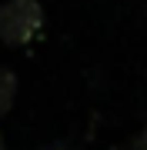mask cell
Segmentation results:
<instances>
[{"mask_svg": "<svg viewBox=\"0 0 147 150\" xmlns=\"http://www.w3.org/2000/svg\"><path fill=\"white\" fill-rule=\"evenodd\" d=\"M44 27V10L37 0H7L0 7V40L10 47H23Z\"/></svg>", "mask_w": 147, "mask_h": 150, "instance_id": "obj_1", "label": "cell"}, {"mask_svg": "<svg viewBox=\"0 0 147 150\" xmlns=\"http://www.w3.org/2000/svg\"><path fill=\"white\" fill-rule=\"evenodd\" d=\"M13 97H17V77H13L7 67H0V117L10 113Z\"/></svg>", "mask_w": 147, "mask_h": 150, "instance_id": "obj_2", "label": "cell"}, {"mask_svg": "<svg viewBox=\"0 0 147 150\" xmlns=\"http://www.w3.org/2000/svg\"><path fill=\"white\" fill-rule=\"evenodd\" d=\"M137 150H147V123H144V130H141V137H137Z\"/></svg>", "mask_w": 147, "mask_h": 150, "instance_id": "obj_3", "label": "cell"}, {"mask_svg": "<svg viewBox=\"0 0 147 150\" xmlns=\"http://www.w3.org/2000/svg\"><path fill=\"white\" fill-rule=\"evenodd\" d=\"M50 150H64V147H50Z\"/></svg>", "mask_w": 147, "mask_h": 150, "instance_id": "obj_4", "label": "cell"}, {"mask_svg": "<svg viewBox=\"0 0 147 150\" xmlns=\"http://www.w3.org/2000/svg\"><path fill=\"white\" fill-rule=\"evenodd\" d=\"M0 150H4V140H0Z\"/></svg>", "mask_w": 147, "mask_h": 150, "instance_id": "obj_5", "label": "cell"}]
</instances>
